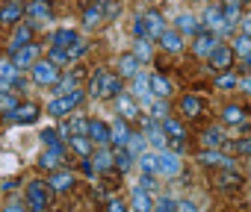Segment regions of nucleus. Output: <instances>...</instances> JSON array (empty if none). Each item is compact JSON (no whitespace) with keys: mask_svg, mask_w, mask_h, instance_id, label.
Segmentation results:
<instances>
[{"mask_svg":"<svg viewBox=\"0 0 251 212\" xmlns=\"http://www.w3.org/2000/svg\"><path fill=\"white\" fill-rule=\"evenodd\" d=\"M42 142L50 148V150H56V153H68V145H65V139H62V133L56 130V127H50V130H42Z\"/></svg>","mask_w":251,"mask_h":212,"instance_id":"obj_21","label":"nucleus"},{"mask_svg":"<svg viewBox=\"0 0 251 212\" xmlns=\"http://www.w3.org/2000/svg\"><path fill=\"white\" fill-rule=\"evenodd\" d=\"M18 103H21V100L15 97V91H9V88H6V91H0V112H3V115H6L9 109H15Z\"/></svg>","mask_w":251,"mask_h":212,"instance_id":"obj_42","label":"nucleus"},{"mask_svg":"<svg viewBox=\"0 0 251 212\" xmlns=\"http://www.w3.org/2000/svg\"><path fill=\"white\" fill-rule=\"evenodd\" d=\"M86 100V91H80V88H74V91H68V94H59V97H50L48 100V106H45V112L50 115V118H68L77 106Z\"/></svg>","mask_w":251,"mask_h":212,"instance_id":"obj_1","label":"nucleus"},{"mask_svg":"<svg viewBox=\"0 0 251 212\" xmlns=\"http://www.w3.org/2000/svg\"><path fill=\"white\" fill-rule=\"evenodd\" d=\"M219 44V36H213V33H207V30H201L198 36H195V44H192V53L195 56H210L213 53V47Z\"/></svg>","mask_w":251,"mask_h":212,"instance_id":"obj_18","label":"nucleus"},{"mask_svg":"<svg viewBox=\"0 0 251 212\" xmlns=\"http://www.w3.org/2000/svg\"><path fill=\"white\" fill-rule=\"evenodd\" d=\"M175 30L186 39V36H198L201 33V21L192 15V12H180L177 18H175Z\"/></svg>","mask_w":251,"mask_h":212,"instance_id":"obj_17","label":"nucleus"},{"mask_svg":"<svg viewBox=\"0 0 251 212\" xmlns=\"http://www.w3.org/2000/svg\"><path fill=\"white\" fill-rule=\"evenodd\" d=\"M27 206H30V212H48V206H50V189H48V183L33 180L27 186Z\"/></svg>","mask_w":251,"mask_h":212,"instance_id":"obj_2","label":"nucleus"},{"mask_svg":"<svg viewBox=\"0 0 251 212\" xmlns=\"http://www.w3.org/2000/svg\"><path fill=\"white\" fill-rule=\"evenodd\" d=\"M59 162H62V153H56V150H50V148L39 156V165H42L45 171H56V168H59Z\"/></svg>","mask_w":251,"mask_h":212,"instance_id":"obj_39","label":"nucleus"},{"mask_svg":"<svg viewBox=\"0 0 251 212\" xmlns=\"http://www.w3.org/2000/svg\"><path fill=\"white\" fill-rule=\"evenodd\" d=\"M133 56H136L139 62H151V42H148V39H136V50H133Z\"/></svg>","mask_w":251,"mask_h":212,"instance_id":"obj_45","label":"nucleus"},{"mask_svg":"<svg viewBox=\"0 0 251 212\" xmlns=\"http://www.w3.org/2000/svg\"><path fill=\"white\" fill-rule=\"evenodd\" d=\"M148 88H151V94L160 97V100H166V97L172 94V83H169V77H163V74H151V77H148Z\"/></svg>","mask_w":251,"mask_h":212,"instance_id":"obj_20","label":"nucleus"},{"mask_svg":"<svg viewBox=\"0 0 251 212\" xmlns=\"http://www.w3.org/2000/svg\"><path fill=\"white\" fill-rule=\"evenodd\" d=\"M219 9H222L225 24L236 27V21H242V3H239V0H225V3H222Z\"/></svg>","mask_w":251,"mask_h":212,"instance_id":"obj_26","label":"nucleus"},{"mask_svg":"<svg viewBox=\"0 0 251 212\" xmlns=\"http://www.w3.org/2000/svg\"><path fill=\"white\" fill-rule=\"evenodd\" d=\"M36 118H39V106L36 103H18L15 109L6 112L9 124H36Z\"/></svg>","mask_w":251,"mask_h":212,"instance_id":"obj_7","label":"nucleus"},{"mask_svg":"<svg viewBox=\"0 0 251 212\" xmlns=\"http://www.w3.org/2000/svg\"><path fill=\"white\" fill-rule=\"evenodd\" d=\"M0 27H3V24H0Z\"/></svg>","mask_w":251,"mask_h":212,"instance_id":"obj_63","label":"nucleus"},{"mask_svg":"<svg viewBox=\"0 0 251 212\" xmlns=\"http://www.w3.org/2000/svg\"><path fill=\"white\" fill-rule=\"evenodd\" d=\"M130 203H133V209L136 212H154V194L151 191H145V189H133V194H130Z\"/></svg>","mask_w":251,"mask_h":212,"instance_id":"obj_23","label":"nucleus"},{"mask_svg":"<svg viewBox=\"0 0 251 212\" xmlns=\"http://www.w3.org/2000/svg\"><path fill=\"white\" fill-rule=\"evenodd\" d=\"M230 50H233V56H245V53H251V39H245V36H236V42L230 44Z\"/></svg>","mask_w":251,"mask_h":212,"instance_id":"obj_48","label":"nucleus"},{"mask_svg":"<svg viewBox=\"0 0 251 212\" xmlns=\"http://www.w3.org/2000/svg\"><path fill=\"white\" fill-rule=\"evenodd\" d=\"M92 165H95L98 174H109V171H112V150H109V148L95 150V153H92Z\"/></svg>","mask_w":251,"mask_h":212,"instance_id":"obj_30","label":"nucleus"},{"mask_svg":"<svg viewBox=\"0 0 251 212\" xmlns=\"http://www.w3.org/2000/svg\"><path fill=\"white\" fill-rule=\"evenodd\" d=\"M139 65H142V62H139V59H136L133 53H124V56L118 59V74H121V77H127V80H130V77H133L136 71H142Z\"/></svg>","mask_w":251,"mask_h":212,"instance_id":"obj_33","label":"nucleus"},{"mask_svg":"<svg viewBox=\"0 0 251 212\" xmlns=\"http://www.w3.org/2000/svg\"><path fill=\"white\" fill-rule=\"evenodd\" d=\"M65 50H68V59H71V65H74V62H77V59L86 53V42L80 39V42H74V44H71V47H65Z\"/></svg>","mask_w":251,"mask_h":212,"instance_id":"obj_49","label":"nucleus"},{"mask_svg":"<svg viewBox=\"0 0 251 212\" xmlns=\"http://www.w3.org/2000/svg\"><path fill=\"white\" fill-rule=\"evenodd\" d=\"M139 189H145V191H157V183H154V177H148V174H142V180H139Z\"/></svg>","mask_w":251,"mask_h":212,"instance_id":"obj_53","label":"nucleus"},{"mask_svg":"<svg viewBox=\"0 0 251 212\" xmlns=\"http://www.w3.org/2000/svg\"><path fill=\"white\" fill-rule=\"evenodd\" d=\"M39 56H42V47H39L36 42H30V44L18 47V50L12 53V65H15L18 71H24V68H33V65L39 62Z\"/></svg>","mask_w":251,"mask_h":212,"instance_id":"obj_4","label":"nucleus"},{"mask_svg":"<svg viewBox=\"0 0 251 212\" xmlns=\"http://www.w3.org/2000/svg\"><path fill=\"white\" fill-rule=\"evenodd\" d=\"M48 62H50V65H56V68H65V65H71V59H68V50H65V47H50V53H48Z\"/></svg>","mask_w":251,"mask_h":212,"instance_id":"obj_40","label":"nucleus"},{"mask_svg":"<svg viewBox=\"0 0 251 212\" xmlns=\"http://www.w3.org/2000/svg\"><path fill=\"white\" fill-rule=\"evenodd\" d=\"M65 145H68L80 159H92V153H95V148H92L89 136H71V139H65Z\"/></svg>","mask_w":251,"mask_h":212,"instance_id":"obj_22","label":"nucleus"},{"mask_svg":"<svg viewBox=\"0 0 251 212\" xmlns=\"http://www.w3.org/2000/svg\"><path fill=\"white\" fill-rule=\"evenodd\" d=\"M180 174V156L175 150H160V168L157 177H177Z\"/></svg>","mask_w":251,"mask_h":212,"instance_id":"obj_14","label":"nucleus"},{"mask_svg":"<svg viewBox=\"0 0 251 212\" xmlns=\"http://www.w3.org/2000/svg\"><path fill=\"white\" fill-rule=\"evenodd\" d=\"M6 88H9V83H6L3 77H0V91H6Z\"/></svg>","mask_w":251,"mask_h":212,"instance_id":"obj_60","label":"nucleus"},{"mask_svg":"<svg viewBox=\"0 0 251 212\" xmlns=\"http://www.w3.org/2000/svg\"><path fill=\"white\" fill-rule=\"evenodd\" d=\"M33 42V27H18L15 30V36H12V42H9V53H15L18 47H24V44H30Z\"/></svg>","mask_w":251,"mask_h":212,"instance_id":"obj_35","label":"nucleus"},{"mask_svg":"<svg viewBox=\"0 0 251 212\" xmlns=\"http://www.w3.org/2000/svg\"><path fill=\"white\" fill-rule=\"evenodd\" d=\"M177 109L183 112V118H198L201 109H204V103H201V97H195V94H183V100H180Z\"/></svg>","mask_w":251,"mask_h":212,"instance_id":"obj_27","label":"nucleus"},{"mask_svg":"<svg viewBox=\"0 0 251 212\" xmlns=\"http://www.w3.org/2000/svg\"><path fill=\"white\" fill-rule=\"evenodd\" d=\"M112 100H115V112H118L124 121H136V118H139V106H136V97H133L130 91H121V94H115Z\"/></svg>","mask_w":251,"mask_h":212,"instance_id":"obj_6","label":"nucleus"},{"mask_svg":"<svg viewBox=\"0 0 251 212\" xmlns=\"http://www.w3.org/2000/svg\"><path fill=\"white\" fill-rule=\"evenodd\" d=\"M136 162H139L142 174L157 177V168H160V150H145L142 156H136Z\"/></svg>","mask_w":251,"mask_h":212,"instance_id":"obj_25","label":"nucleus"},{"mask_svg":"<svg viewBox=\"0 0 251 212\" xmlns=\"http://www.w3.org/2000/svg\"><path fill=\"white\" fill-rule=\"evenodd\" d=\"M80 168H83V174H89V177H95V174H98V171H95V165H92V159H83V165H80Z\"/></svg>","mask_w":251,"mask_h":212,"instance_id":"obj_56","label":"nucleus"},{"mask_svg":"<svg viewBox=\"0 0 251 212\" xmlns=\"http://www.w3.org/2000/svg\"><path fill=\"white\" fill-rule=\"evenodd\" d=\"M74 42H80V33H77V30H56V33L50 36V44H53V47H71Z\"/></svg>","mask_w":251,"mask_h":212,"instance_id":"obj_34","label":"nucleus"},{"mask_svg":"<svg viewBox=\"0 0 251 212\" xmlns=\"http://www.w3.org/2000/svg\"><path fill=\"white\" fill-rule=\"evenodd\" d=\"M201 142H204L207 148H213V150H219V148H225V142H227V136H225V130H222V127H210V130H204V136H201Z\"/></svg>","mask_w":251,"mask_h":212,"instance_id":"obj_32","label":"nucleus"},{"mask_svg":"<svg viewBox=\"0 0 251 212\" xmlns=\"http://www.w3.org/2000/svg\"><path fill=\"white\" fill-rule=\"evenodd\" d=\"M148 77L151 74H145V71H136L133 77H130V94L133 97H151V88H148Z\"/></svg>","mask_w":251,"mask_h":212,"instance_id":"obj_24","label":"nucleus"},{"mask_svg":"<svg viewBox=\"0 0 251 212\" xmlns=\"http://www.w3.org/2000/svg\"><path fill=\"white\" fill-rule=\"evenodd\" d=\"M24 15H27V3H21V0H6L0 6V24H18Z\"/></svg>","mask_w":251,"mask_h":212,"instance_id":"obj_13","label":"nucleus"},{"mask_svg":"<svg viewBox=\"0 0 251 212\" xmlns=\"http://www.w3.org/2000/svg\"><path fill=\"white\" fill-rule=\"evenodd\" d=\"M30 80H33L36 85H53V83L59 80V74H56V65H50L48 59H39V62L30 68Z\"/></svg>","mask_w":251,"mask_h":212,"instance_id":"obj_5","label":"nucleus"},{"mask_svg":"<svg viewBox=\"0 0 251 212\" xmlns=\"http://www.w3.org/2000/svg\"><path fill=\"white\" fill-rule=\"evenodd\" d=\"M100 24H103V9H100L98 3H92V6L83 12V27L95 30V27H100Z\"/></svg>","mask_w":251,"mask_h":212,"instance_id":"obj_36","label":"nucleus"},{"mask_svg":"<svg viewBox=\"0 0 251 212\" xmlns=\"http://www.w3.org/2000/svg\"><path fill=\"white\" fill-rule=\"evenodd\" d=\"M27 15L36 18V21H48V18L53 15L50 0H30V3H27Z\"/></svg>","mask_w":251,"mask_h":212,"instance_id":"obj_28","label":"nucleus"},{"mask_svg":"<svg viewBox=\"0 0 251 212\" xmlns=\"http://www.w3.org/2000/svg\"><path fill=\"white\" fill-rule=\"evenodd\" d=\"M177 212H198V206H195L192 200L183 197V200H177Z\"/></svg>","mask_w":251,"mask_h":212,"instance_id":"obj_54","label":"nucleus"},{"mask_svg":"<svg viewBox=\"0 0 251 212\" xmlns=\"http://www.w3.org/2000/svg\"><path fill=\"white\" fill-rule=\"evenodd\" d=\"M222 121H225V124H245V112L239 109V106L227 103L225 109H222Z\"/></svg>","mask_w":251,"mask_h":212,"instance_id":"obj_38","label":"nucleus"},{"mask_svg":"<svg viewBox=\"0 0 251 212\" xmlns=\"http://www.w3.org/2000/svg\"><path fill=\"white\" fill-rule=\"evenodd\" d=\"M86 121H89V118H83V115H68V118L62 121V127H56V130L62 133V139H71V136H86Z\"/></svg>","mask_w":251,"mask_h":212,"instance_id":"obj_19","label":"nucleus"},{"mask_svg":"<svg viewBox=\"0 0 251 212\" xmlns=\"http://www.w3.org/2000/svg\"><path fill=\"white\" fill-rule=\"evenodd\" d=\"M130 127H127V121H124L121 115H115V121L109 124V142L115 145V148H124L127 145V139H130Z\"/></svg>","mask_w":251,"mask_h":212,"instance_id":"obj_16","label":"nucleus"},{"mask_svg":"<svg viewBox=\"0 0 251 212\" xmlns=\"http://www.w3.org/2000/svg\"><path fill=\"white\" fill-rule=\"evenodd\" d=\"M3 68H6V59H0V77H3Z\"/></svg>","mask_w":251,"mask_h":212,"instance_id":"obj_61","label":"nucleus"},{"mask_svg":"<svg viewBox=\"0 0 251 212\" xmlns=\"http://www.w3.org/2000/svg\"><path fill=\"white\" fill-rule=\"evenodd\" d=\"M121 91H124V85H121V77H118V74H109V71L103 68V77H100V91H98V97L109 100V97H115V94H121Z\"/></svg>","mask_w":251,"mask_h":212,"instance_id":"obj_15","label":"nucleus"},{"mask_svg":"<svg viewBox=\"0 0 251 212\" xmlns=\"http://www.w3.org/2000/svg\"><path fill=\"white\" fill-rule=\"evenodd\" d=\"M86 136H89L92 145L106 148V145H109V124L100 121V118H89V121H86Z\"/></svg>","mask_w":251,"mask_h":212,"instance_id":"obj_9","label":"nucleus"},{"mask_svg":"<svg viewBox=\"0 0 251 212\" xmlns=\"http://www.w3.org/2000/svg\"><path fill=\"white\" fill-rule=\"evenodd\" d=\"M239 24H242V36H245V39H251V15H248V18H242Z\"/></svg>","mask_w":251,"mask_h":212,"instance_id":"obj_57","label":"nucleus"},{"mask_svg":"<svg viewBox=\"0 0 251 212\" xmlns=\"http://www.w3.org/2000/svg\"><path fill=\"white\" fill-rule=\"evenodd\" d=\"M95 3L103 9V21H112L118 12H121V6H118V0H95Z\"/></svg>","mask_w":251,"mask_h":212,"instance_id":"obj_41","label":"nucleus"},{"mask_svg":"<svg viewBox=\"0 0 251 212\" xmlns=\"http://www.w3.org/2000/svg\"><path fill=\"white\" fill-rule=\"evenodd\" d=\"M239 88H242V91H245V94H251V74H248V77H242V80H239Z\"/></svg>","mask_w":251,"mask_h":212,"instance_id":"obj_58","label":"nucleus"},{"mask_svg":"<svg viewBox=\"0 0 251 212\" xmlns=\"http://www.w3.org/2000/svg\"><path fill=\"white\" fill-rule=\"evenodd\" d=\"M3 212H30V206H27L24 200H9V203L3 206Z\"/></svg>","mask_w":251,"mask_h":212,"instance_id":"obj_51","label":"nucleus"},{"mask_svg":"<svg viewBox=\"0 0 251 212\" xmlns=\"http://www.w3.org/2000/svg\"><path fill=\"white\" fill-rule=\"evenodd\" d=\"M124 148H127V150H130V156L136 159V156H142V153H145L148 139H145L142 133H130V139H127V145H124Z\"/></svg>","mask_w":251,"mask_h":212,"instance_id":"obj_37","label":"nucleus"},{"mask_svg":"<svg viewBox=\"0 0 251 212\" xmlns=\"http://www.w3.org/2000/svg\"><path fill=\"white\" fill-rule=\"evenodd\" d=\"M100 77H103V68H98V71L89 77V97H98V91H100Z\"/></svg>","mask_w":251,"mask_h":212,"instance_id":"obj_50","label":"nucleus"},{"mask_svg":"<svg viewBox=\"0 0 251 212\" xmlns=\"http://www.w3.org/2000/svg\"><path fill=\"white\" fill-rule=\"evenodd\" d=\"M216 85H219V88H236V85H239V77H236L233 71H222V74L216 77Z\"/></svg>","mask_w":251,"mask_h":212,"instance_id":"obj_46","label":"nucleus"},{"mask_svg":"<svg viewBox=\"0 0 251 212\" xmlns=\"http://www.w3.org/2000/svg\"><path fill=\"white\" fill-rule=\"evenodd\" d=\"M151 118H157V121H166V118H169V103H166V100L157 97V100L151 103Z\"/></svg>","mask_w":251,"mask_h":212,"instance_id":"obj_47","label":"nucleus"},{"mask_svg":"<svg viewBox=\"0 0 251 212\" xmlns=\"http://www.w3.org/2000/svg\"><path fill=\"white\" fill-rule=\"evenodd\" d=\"M239 3H245V0H239Z\"/></svg>","mask_w":251,"mask_h":212,"instance_id":"obj_62","label":"nucleus"},{"mask_svg":"<svg viewBox=\"0 0 251 212\" xmlns=\"http://www.w3.org/2000/svg\"><path fill=\"white\" fill-rule=\"evenodd\" d=\"M133 162H136V159L130 156V150H127V148H115V150H112V165H115L121 174H130Z\"/></svg>","mask_w":251,"mask_h":212,"instance_id":"obj_31","label":"nucleus"},{"mask_svg":"<svg viewBox=\"0 0 251 212\" xmlns=\"http://www.w3.org/2000/svg\"><path fill=\"white\" fill-rule=\"evenodd\" d=\"M142 21H145V39H148V42H160V36H163V30H166L163 15H160L157 9H148V12H142Z\"/></svg>","mask_w":251,"mask_h":212,"instance_id":"obj_8","label":"nucleus"},{"mask_svg":"<svg viewBox=\"0 0 251 212\" xmlns=\"http://www.w3.org/2000/svg\"><path fill=\"white\" fill-rule=\"evenodd\" d=\"M106 212H127V206H124L121 200H115V197H112V200H109V206H106Z\"/></svg>","mask_w":251,"mask_h":212,"instance_id":"obj_55","label":"nucleus"},{"mask_svg":"<svg viewBox=\"0 0 251 212\" xmlns=\"http://www.w3.org/2000/svg\"><path fill=\"white\" fill-rule=\"evenodd\" d=\"M225 148L227 150H233V153H239V156H251V136H245V139H239V142H225Z\"/></svg>","mask_w":251,"mask_h":212,"instance_id":"obj_43","label":"nucleus"},{"mask_svg":"<svg viewBox=\"0 0 251 212\" xmlns=\"http://www.w3.org/2000/svg\"><path fill=\"white\" fill-rule=\"evenodd\" d=\"M160 44H163V50H169V53H180V50H183V36H180L177 30H163Z\"/></svg>","mask_w":251,"mask_h":212,"instance_id":"obj_29","label":"nucleus"},{"mask_svg":"<svg viewBox=\"0 0 251 212\" xmlns=\"http://www.w3.org/2000/svg\"><path fill=\"white\" fill-rule=\"evenodd\" d=\"M154 212H177V200L169 197V194H160L154 200Z\"/></svg>","mask_w":251,"mask_h":212,"instance_id":"obj_44","label":"nucleus"},{"mask_svg":"<svg viewBox=\"0 0 251 212\" xmlns=\"http://www.w3.org/2000/svg\"><path fill=\"white\" fill-rule=\"evenodd\" d=\"M83 77H86V68H80V65H77V68H71V71H68L62 80H56V83H53V97L74 91V88H77V83H80Z\"/></svg>","mask_w":251,"mask_h":212,"instance_id":"obj_11","label":"nucleus"},{"mask_svg":"<svg viewBox=\"0 0 251 212\" xmlns=\"http://www.w3.org/2000/svg\"><path fill=\"white\" fill-rule=\"evenodd\" d=\"M142 136L148 139L151 150H166V145H169V139H166V133H163L157 118H142Z\"/></svg>","mask_w":251,"mask_h":212,"instance_id":"obj_3","label":"nucleus"},{"mask_svg":"<svg viewBox=\"0 0 251 212\" xmlns=\"http://www.w3.org/2000/svg\"><path fill=\"white\" fill-rule=\"evenodd\" d=\"M133 39H145V21H142V15H136V21H133Z\"/></svg>","mask_w":251,"mask_h":212,"instance_id":"obj_52","label":"nucleus"},{"mask_svg":"<svg viewBox=\"0 0 251 212\" xmlns=\"http://www.w3.org/2000/svg\"><path fill=\"white\" fill-rule=\"evenodd\" d=\"M242 68H245V71H251V53H245V56H242Z\"/></svg>","mask_w":251,"mask_h":212,"instance_id":"obj_59","label":"nucleus"},{"mask_svg":"<svg viewBox=\"0 0 251 212\" xmlns=\"http://www.w3.org/2000/svg\"><path fill=\"white\" fill-rule=\"evenodd\" d=\"M45 183H48L50 191H71V189H74V171L56 168V171H50V177H48Z\"/></svg>","mask_w":251,"mask_h":212,"instance_id":"obj_12","label":"nucleus"},{"mask_svg":"<svg viewBox=\"0 0 251 212\" xmlns=\"http://www.w3.org/2000/svg\"><path fill=\"white\" fill-rule=\"evenodd\" d=\"M207 62H210V68H216V71H230V65H233V50H230V44H216L213 53L207 56Z\"/></svg>","mask_w":251,"mask_h":212,"instance_id":"obj_10","label":"nucleus"}]
</instances>
